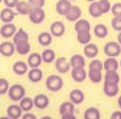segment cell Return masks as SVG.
<instances>
[{"instance_id": "6da1fadb", "label": "cell", "mask_w": 121, "mask_h": 119, "mask_svg": "<svg viewBox=\"0 0 121 119\" xmlns=\"http://www.w3.org/2000/svg\"><path fill=\"white\" fill-rule=\"evenodd\" d=\"M46 87H47V90L50 91H52V92H57L59 91L60 89L63 87V79L60 75H57V74H51V75H48L46 78Z\"/></svg>"}, {"instance_id": "7a4b0ae2", "label": "cell", "mask_w": 121, "mask_h": 119, "mask_svg": "<svg viewBox=\"0 0 121 119\" xmlns=\"http://www.w3.org/2000/svg\"><path fill=\"white\" fill-rule=\"evenodd\" d=\"M7 95L12 101H21L26 96V89L21 84L11 85L10 89H9V91H7Z\"/></svg>"}, {"instance_id": "3957f363", "label": "cell", "mask_w": 121, "mask_h": 119, "mask_svg": "<svg viewBox=\"0 0 121 119\" xmlns=\"http://www.w3.org/2000/svg\"><path fill=\"white\" fill-rule=\"evenodd\" d=\"M28 16H29V19H30V22H32V23L40 24V23L44 22L46 14H45V11L43 10V7H33L32 11H30V14Z\"/></svg>"}, {"instance_id": "277c9868", "label": "cell", "mask_w": 121, "mask_h": 119, "mask_svg": "<svg viewBox=\"0 0 121 119\" xmlns=\"http://www.w3.org/2000/svg\"><path fill=\"white\" fill-rule=\"evenodd\" d=\"M104 54L108 57H117L121 54V45L117 41H108L104 45Z\"/></svg>"}, {"instance_id": "5b68a950", "label": "cell", "mask_w": 121, "mask_h": 119, "mask_svg": "<svg viewBox=\"0 0 121 119\" xmlns=\"http://www.w3.org/2000/svg\"><path fill=\"white\" fill-rule=\"evenodd\" d=\"M17 32V28L16 26L10 22V23H4L3 27H0V35L5 39H10L15 35V33Z\"/></svg>"}, {"instance_id": "8992f818", "label": "cell", "mask_w": 121, "mask_h": 119, "mask_svg": "<svg viewBox=\"0 0 121 119\" xmlns=\"http://www.w3.org/2000/svg\"><path fill=\"white\" fill-rule=\"evenodd\" d=\"M16 51V46L12 41H4L0 44V55L4 57H11Z\"/></svg>"}, {"instance_id": "52a82bcc", "label": "cell", "mask_w": 121, "mask_h": 119, "mask_svg": "<svg viewBox=\"0 0 121 119\" xmlns=\"http://www.w3.org/2000/svg\"><path fill=\"white\" fill-rule=\"evenodd\" d=\"M55 67L57 69V72H59L60 74H65L67 72L70 71V63L69 61H67V60L64 57H58L55 60Z\"/></svg>"}, {"instance_id": "ba28073f", "label": "cell", "mask_w": 121, "mask_h": 119, "mask_svg": "<svg viewBox=\"0 0 121 119\" xmlns=\"http://www.w3.org/2000/svg\"><path fill=\"white\" fill-rule=\"evenodd\" d=\"M50 33H51L52 37H55V38L62 37L65 33V26H64V23L60 22V21L53 22L51 26H50Z\"/></svg>"}, {"instance_id": "9c48e42d", "label": "cell", "mask_w": 121, "mask_h": 119, "mask_svg": "<svg viewBox=\"0 0 121 119\" xmlns=\"http://www.w3.org/2000/svg\"><path fill=\"white\" fill-rule=\"evenodd\" d=\"M72 6L73 4L70 0H58L56 4V11L60 16H65L69 12V10L72 9Z\"/></svg>"}, {"instance_id": "30bf717a", "label": "cell", "mask_w": 121, "mask_h": 119, "mask_svg": "<svg viewBox=\"0 0 121 119\" xmlns=\"http://www.w3.org/2000/svg\"><path fill=\"white\" fill-rule=\"evenodd\" d=\"M33 102H34V106L38 108V110H45V108H47L48 105H50V100L45 94L36 95L33 98Z\"/></svg>"}, {"instance_id": "8fae6325", "label": "cell", "mask_w": 121, "mask_h": 119, "mask_svg": "<svg viewBox=\"0 0 121 119\" xmlns=\"http://www.w3.org/2000/svg\"><path fill=\"white\" fill-rule=\"evenodd\" d=\"M87 78V72L84 68H72V79L75 83H82Z\"/></svg>"}, {"instance_id": "7c38bea8", "label": "cell", "mask_w": 121, "mask_h": 119, "mask_svg": "<svg viewBox=\"0 0 121 119\" xmlns=\"http://www.w3.org/2000/svg\"><path fill=\"white\" fill-rule=\"evenodd\" d=\"M6 113H7V117H10L11 119H21L22 114H23V111L22 108L19 107V105H10L6 110Z\"/></svg>"}, {"instance_id": "4fadbf2b", "label": "cell", "mask_w": 121, "mask_h": 119, "mask_svg": "<svg viewBox=\"0 0 121 119\" xmlns=\"http://www.w3.org/2000/svg\"><path fill=\"white\" fill-rule=\"evenodd\" d=\"M16 17V12L13 11L12 9H10V7H6L1 10V12H0V19H1V22L3 23H10V22H12L13 19Z\"/></svg>"}, {"instance_id": "5bb4252c", "label": "cell", "mask_w": 121, "mask_h": 119, "mask_svg": "<svg viewBox=\"0 0 121 119\" xmlns=\"http://www.w3.org/2000/svg\"><path fill=\"white\" fill-rule=\"evenodd\" d=\"M119 84L115 83H105L103 85V92L108 96V97H114L119 94Z\"/></svg>"}, {"instance_id": "9a60e30c", "label": "cell", "mask_w": 121, "mask_h": 119, "mask_svg": "<svg viewBox=\"0 0 121 119\" xmlns=\"http://www.w3.org/2000/svg\"><path fill=\"white\" fill-rule=\"evenodd\" d=\"M98 46L93 43H88L86 45H84V55L87 58H96L98 55Z\"/></svg>"}, {"instance_id": "2e32d148", "label": "cell", "mask_w": 121, "mask_h": 119, "mask_svg": "<svg viewBox=\"0 0 121 119\" xmlns=\"http://www.w3.org/2000/svg\"><path fill=\"white\" fill-rule=\"evenodd\" d=\"M85 100V94L79 90V89H74V90L70 91L69 94V101H72L74 105H80Z\"/></svg>"}, {"instance_id": "e0dca14e", "label": "cell", "mask_w": 121, "mask_h": 119, "mask_svg": "<svg viewBox=\"0 0 121 119\" xmlns=\"http://www.w3.org/2000/svg\"><path fill=\"white\" fill-rule=\"evenodd\" d=\"M81 14H82L81 9L76 5H73L72 9L69 10V12L65 15V18L70 22H76L79 18H81Z\"/></svg>"}, {"instance_id": "ac0fdd59", "label": "cell", "mask_w": 121, "mask_h": 119, "mask_svg": "<svg viewBox=\"0 0 121 119\" xmlns=\"http://www.w3.org/2000/svg\"><path fill=\"white\" fill-rule=\"evenodd\" d=\"M27 74H28V79L32 83H39V82H41V79L44 77L43 71L39 67L38 68H30Z\"/></svg>"}, {"instance_id": "d6986e66", "label": "cell", "mask_w": 121, "mask_h": 119, "mask_svg": "<svg viewBox=\"0 0 121 119\" xmlns=\"http://www.w3.org/2000/svg\"><path fill=\"white\" fill-rule=\"evenodd\" d=\"M69 63H70V67L72 68H84L86 64V61H85V57L82 55L75 54L70 57Z\"/></svg>"}, {"instance_id": "ffe728a7", "label": "cell", "mask_w": 121, "mask_h": 119, "mask_svg": "<svg viewBox=\"0 0 121 119\" xmlns=\"http://www.w3.org/2000/svg\"><path fill=\"white\" fill-rule=\"evenodd\" d=\"M27 63L30 68H38L40 67V64L43 63V58H41V55L38 54V52H33L28 56V60H27Z\"/></svg>"}, {"instance_id": "44dd1931", "label": "cell", "mask_w": 121, "mask_h": 119, "mask_svg": "<svg viewBox=\"0 0 121 119\" xmlns=\"http://www.w3.org/2000/svg\"><path fill=\"white\" fill-rule=\"evenodd\" d=\"M28 68H29L28 63H26V62H23V61H17V62H15L13 66H12V71H13V73L17 74V75H24V74L28 73V71H29Z\"/></svg>"}, {"instance_id": "7402d4cb", "label": "cell", "mask_w": 121, "mask_h": 119, "mask_svg": "<svg viewBox=\"0 0 121 119\" xmlns=\"http://www.w3.org/2000/svg\"><path fill=\"white\" fill-rule=\"evenodd\" d=\"M74 29L75 32H90L91 31V24L87 19L85 18H79L74 24Z\"/></svg>"}, {"instance_id": "603a6c76", "label": "cell", "mask_w": 121, "mask_h": 119, "mask_svg": "<svg viewBox=\"0 0 121 119\" xmlns=\"http://www.w3.org/2000/svg\"><path fill=\"white\" fill-rule=\"evenodd\" d=\"M119 67H120V64H119V61L116 60V57H108L103 62V69L105 72H108V71H117Z\"/></svg>"}, {"instance_id": "cb8c5ba5", "label": "cell", "mask_w": 121, "mask_h": 119, "mask_svg": "<svg viewBox=\"0 0 121 119\" xmlns=\"http://www.w3.org/2000/svg\"><path fill=\"white\" fill-rule=\"evenodd\" d=\"M15 9H16L17 14H19V15H24V16H26V15H29V14H30V11H32L33 6L30 5L28 1H18Z\"/></svg>"}, {"instance_id": "d4e9b609", "label": "cell", "mask_w": 121, "mask_h": 119, "mask_svg": "<svg viewBox=\"0 0 121 119\" xmlns=\"http://www.w3.org/2000/svg\"><path fill=\"white\" fill-rule=\"evenodd\" d=\"M28 39H29V35L24 29H17V32L12 37V43L15 45H17L22 41H28Z\"/></svg>"}, {"instance_id": "484cf974", "label": "cell", "mask_w": 121, "mask_h": 119, "mask_svg": "<svg viewBox=\"0 0 121 119\" xmlns=\"http://www.w3.org/2000/svg\"><path fill=\"white\" fill-rule=\"evenodd\" d=\"M88 14H90L91 17H93V18H99L100 16L103 15L102 10H100V7H99L98 1H92L90 4V6H88Z\"/></svg>"}, {"instance_id": "4316f807", "label": "cell", "mask_w": 121, "mask_h": 119, "mask_svg": "<svg viewBox=\"0 0 121 119\" xmlns=\"http://www.w3.org/2000/svg\"><path fill=\"white\" fill-rule=\"evenodd\" d=\"M75 111V105L72 101H65L62 102L59 106V114L63 115V114H68V113H74Z\"/></svg>"}, {"instance_id": "83f0119b", "label": "cell", "mask_w": 121, "mask_h": 119, "mask_svg": "<svg viewBox=\"0 0 121 119\" xmlns=\"http://www.w3.org/2000/svg\"><path fill=\"white\" fill-rule=\"evenodd\" d=\"M52 34L48 33V32H43L40 33L39 37H38V41L41 46H48L50 44L52 43Z\"/></svg>"}, {"instance_id": "f1b7e54d", "label": "cell", "mask_w": 121, "mask_h": 119, "mask_svg": "<svg viewBox=\"0 0 121 119\" xmlns=\"http://www.w3.org/2000/svg\"><path fill=\"white\" fill-rule=\"evenodd\" d=\"M93 34L99 38V39H103L108 35V28L105 24H102V23H99V24H96L95 28H93Z\"/></svg>"}, {"instance_id": "f546056e", "label": "cell", "mask_w": 121, "mask_h": 119, "mask_svg": "<svg viewBox=\"0 0 121 119\" xmlns=\"http://www.w3.org/2000/svg\"><path fill=\"white\" fill-rule=\"evenodd\" d=\"M19 107L22 108V111H23V112H29V111H32V110H33V107H34L33 98L24 96L22 100L19 101Z\"/></svg>"}, {"instance_id": "4dcf8cb0", "label": "cell", "mask_w": 121, "mask_h": 119, "mask_svg": "<svg viewBox=\"0 0 121 119\" xmlns=\"http://www.w3.org/2000/svg\"><path fill=\"white\" fill-rule=\"evenodd\" d=\"M41 58H43V62L45 63H52L56 60V52L51 49H45L41 52Z\"/></svg>"}, {"instance_id": "1f68e13d", "label": "cell", "mask_w": 121, "mask_h": 119, "mask_svg": "<svg viewBox=\"0 0 121 119\" xmlns=\"http://www.w3.org/2000/svg\"><path fill=\"white\" fill-rule=\"evenodd\" d=\"M84 119H100V112L96 107H88L84 112Z\"/></svg>"}, {"instance_id": "d6a6232c", "label": "cell", "mask_w": 121, "mask_h": 119, "mask_svg": "<svg viewBox=\"0 0 121 119\" xmlns=\"http://www.w3.org/2000/svg\"><path fill=\"white\" fill-rule=\"evenodd\" d=\"M104 82L105 83H115V84H119L120 82V75L116 71H108L105 72V75H104Z\"/></svg>"}, {"instance_id": "836d02e7", "label": "cell", "mask_w": 121, "mask_h": 119, "mask_svg": "<svg viewBox=\"0 0 121 119\" xmlns=\"http://www.w3.org/2000/svg\"><path fill=\"white\" fill-rule=\"evenodd\" d=\"M87 78L93 84H98L99 82H102V71H93V69H88Z\"/></svg>"}, {"instance_id": "e575fe53", "label": "cell", "mask_w": 121, "mask_h": 119, "mask_svg": "<svg viewBox=\"0 0 121 119\" xmlns=\"http://www.w3.org/2000/svg\"><path fill=\"white\" fill-rule=\"evenodd\" d=\"M91 33L90 32H78L76 33V39L81 44V45H86L91 41Z\"/></svg>"}, {"instance_id": "d590c367", "label": "cell", "mask_w": 121, "mask_h": 119, "mask_svg": "<svg viewBox=\"0 0 121 119\" xmlns=\"http://www.w3.org/2000/svg\"><path fill=\"white\" fill-rule=\"evenodd\" d=\"M16 46V52H18L19 55H28L30 52V44L28 41H22Z\"/></svg>"}, {"instance_id": "8d00e7d4", "label": "cell", "mask_w": 121, "mask_h": 119, "mask_svg": "<svg viewBox=\"0 0 121 119\" xmlns=\"http://www.w3.org/2000/svg\"><path fill=\"white\" fill-rule=\"evenodd\" d=\"M88 69H93V71H102L103 69V62L99 60L92 58V61L88 64Z\"/></svg>"}, {"instance_id": "74e56055", "label": "cell", "mask_w": 121, "mask_h": 119, "mask_svg": "<svg viewBox=\"0 0 121 119\" xmlns=\"http://www.w3.org/2000/svg\"><path fill=\"white\" fill-rule=\"evenodd\" d=\"M98 4H99V7H100V10H102L103 15L108 14L110 11V9H112V4H110L109 0H99Z\"/></svg>"}, {"instance_id": "f35d334b", "label": "cell", "mask_w": 121, "mask_h": 119, "mask_svg": "<svg viewBox=\"0 0 121 119\" xmlns=\"http://www.w3.org/2000/svg\"><path fill=\"white\" fill-rule=\"evenodd\" d=\"M10 89V84L6 79L0 78V95H6Z\"/></svg>"}, {"instance_id": "ab89813d", "label": "cell", "mask_w": 121, "mask_h": 119, "mask_svg": "<svg viewBox=\"0 0 121 119\" xmlns=\"http://www.w3.org/2000/svg\"><path fill=\"white\" fill-rule=\"evenodd\" d=\"M112 27L114 31L121 32V16H114L112 19Z\"/></svg>"}, {"instance_id": "60d3db41", "label": "cell", "mask_w": 121, "mask_h": 119, "mask_svg": "<svg viewBox=\"0 0 121 119\" xmlns=\"http://www.w3.org/2000/svg\"><path fill=\"white\" fill-rule=\"evenodd\" d=\"M110 12L113 14V16H121V3H115L112 5Z\"/></svg>"}, {"instance_id": "b9f144b4", "label": "cell", "mask_w": 121, "mask_h": 119, "mask_svg": "<svg viewBox=\"0 0 121 119\" xmlns=\"http://www.w3.org/2000/svg\"><path fill=\"white\" fill-rule=\"evenodd\" d=\"M28 3L33 7H44L45 0H28Z\"/></svg>"}, {"instance_id": "7bdbcfd3", "label": "cell", "mask_w": 121, "mask_h": 119, "mask_svg": "<svg viewBox=\"0 0 121 119\" xmlns=\"http://www.w3.org/2000/svg\"><path fill=\"white\" fill-rule=\"evenodd\" d=\"M18 1H19V0H3V3L5 4V6L10 7V9H15Z\"/></svg>"}, {"instance_id": "ee69618b", "label": "cell", "mask_w": 121, "mask_h": 119, "mask_svg": "<svg viewBox=\"0 0 121 119\" xmlns=\"http://www.w3.org/2000/svg\"><path fill=\"white\" fill-rule=\"evenodd\" d=\"M21 119H38L35 114L30 113V112H24V114H22Z\"/></svg>"}, {"instance_id": "f6af8a7d", "label": "cell", "mask_w": 121, "mask_h": 119, "mask_svg": "<svg viewBox=\"0 0 121 119\" xmlns=\"http://www.w3.org/2000/svg\"><path fill=\"white\" fill-rule=\"evenodd\" d=\"M110 119H121V110L120 111H114L110 115Z\"/></svg>"}, {"instance_id": "bcb514c9", "label": "cell", "mask_w": 121, "mask_h": 119, "mask_svg": "<svg viewBox=\"0 0 121 119\" xmlns=\"http://www.w3.org/2000/svg\"><path fill=\"white\" fill-rule=\"evenodd\" d=\"M62 118L60 119H76V117L74 115V113H68V114H63V115H60Z\"/></svg>"}, {"instance_id": "7dc6e473", "label": "cell", "mask_w": 121, "mask_h": 119, "mask_svg": "<svg viewBox=\"0 0 121 119\" xmlns=\"http://www.w3.org/2000/svg\"><path fill=\"white\" fill-rule=\"evenodd\" d=\"M117 43L121 45V32H119V34H117Z\"/></svg>"}, {"instance_id": "c3c4849f", "label": "cell", "mask_w": 121, "mask_h": 119, "mask_svg": "<svg viewBox=\"0 0 121 119\" xmlns=\"http://www.w3.org/2000/svg\"><path fill=\"white\" fill-rule=\"evenodd\" d=\"M117 105H119V108L121 110V96H119V98H117Z\"/></svg>"}, {"instance_id": "681fc988", "label": "cell", "mask_w": 121, "mask_h": 119, "mask_svg": "<svg viewBox=\"0 0 121 119\" xmlns=\"http://www.w3.org/2000/svg\"><path fill=\"white\" fill-rule=\"evenodd\" d=\"M40 119H53L52 117H50V115H44V117H41Z\"/></svg>"}, {"instance_id": "f907efd6", "label": "cell", "mask_w": 121, "mask_h": 119, "mask_svg": "<svg viewBox=\"0 0 121 119\" xmlns=\"http://www.w3.org/2000/svg\"><path fill=\"white\" fill-rule=\"evenodd\" d=\"M0 119H11V118H10V117H7V115H6V117H1V118H0Z\"/></svg>"}, {"instance_id": "816d5d0a", "label": "cell", "mask_w": 121, "mask_h": 119, "mask_svg": "<svg viewBox=\"0 0 121 119\" xmlns=\"http://www.w3.org/2000/svg\"><path fill=\"white\" fill-rule=\"evenodd\" d=\"M86 1H88V3H92V1H97V0H86Z\"/></svg>"}, {"instance_id": "f5cc1de1", "label": "cell", "mask_w": 121, "mask_h": 119, "mask_svg": "<svg viewBox=\"0 0 121 119\" xmlns=\"http://www.w3.org/2000/svg\"><path fill=\"white\" fill-rule=\"evenodd\" d=\"M119 64H120V67H121V61H120V62H119Z\"/></svg>"}, {"instance_id": "db71d44e", "label": "cell", "mask_w": 121, "mask_h": 119, "mask_svg": "<svg viewBox=\"0 0 121 119\" xmlns=\"http://www.w3.org/2000/svg\"><path fill=\"white\" fill-rule=\"evenodd\" d=\"M70 1H76V0H70Z\"/></svg>"}, {"instance_id": "11a10c76", "label": "cell", "mask_w": 121, "mask_h": 119, "mask_svg": "<svg viewBox=\"0 0 121 119\" xmlns=\"http://www.w3.org/2000/svg\"><path fill=\"white\" fill-rule=\"evenodd\" d=\"M0 3H3V0H0Z\"/></svg>"}]
</instances>
